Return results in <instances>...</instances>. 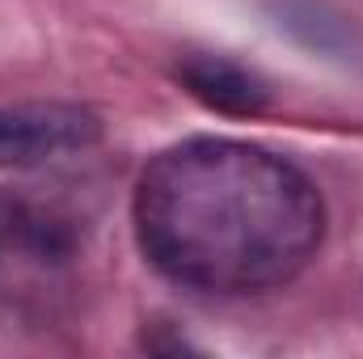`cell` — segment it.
Masks as SVG:
<instances>
[{
    "label": "cell",
    "instance_id": "1",
    "mask_svg": "<svg viewBox=\"0 0 363 359\" xmlns=\"http://www.w3.org/2000/svg\"><path fill=\"white\" fill-rule=\"evenodd\" d=\"M131 228L161 279L203 296H254L313 263L325 203L313 178L271 148L194 136L144 165Z\"/></svg>",
    "mask_w": 363,
    "mask_h": 359
},
{
    "label": "cell",
    "instance_id": "2",
    "mask_svg": "<svg viewBox=\"0 0 363 359\" xmlns=\"http://www.w3.org/2000/svg\"><path fill=\"white\" fill-rule=\"evenodd\" d=\"M101 114L81 101H9L0 106V170H38L101 140Z\"/></svg>",
    "mask_w": 363,
    "mask_h": 359
},
{
    "label": "cell",
    "instance_id": "3",
    "mask_svg": "<svg viewBox=\"0 0 363 359\" xmlns=\"http://www.w3.org/2000/svg\"><path fill=\"white\" fill-rule=\"evenodd\" d=\"M178 77L203 106L224 110V114H254V110L267 106V85L254 72H245L241 64H233V60L199 55V60L182 64Z\"/></svg>",
    "mask_w": 363,
    "mask_h": 359
},
{
    "label": "cell",
    "instance_id": "4",
    "mask_svg": "<svg viewBox=\"0 0 363 359\" xmlns=\"http://www.w3.org/2000/svg\"><path fill=\"white\" fill-rule=\"evenodd\" d=\"M4 237H9V216H4V207H0V245H4Z\"/></svg>",
    "mask_w": 363,
    "mask_h": 359
}]
</instances>
